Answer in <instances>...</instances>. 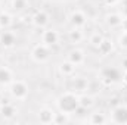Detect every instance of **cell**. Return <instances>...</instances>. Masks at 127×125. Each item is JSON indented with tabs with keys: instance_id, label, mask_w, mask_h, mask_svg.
Segmentation results:
<instances>
[{
	"instance_id": "obj_1",
	"label": "cell",
	"mask_w": 127,
	"mask_h": 125,
	"mask_svg": "<svg viewBox=\"0 0 127 125\" xmlns=\"http://www.w3.org/2000/svg\"><path fill=\"white\" fill-rule=\"evenodd\" d=\"M56 106L59 112H65L71 115V113H75V110L80 107V99L75 91H66L56 99Z\"/></svg>"
},
{
	"instance_id": "obj_2",
	"label": "cell",
	"mask_w": 127,
	"mask_h": 125,
	"mask_svg": "<svg viewBox=\"0 0 127 125\" xmlns=\"http://www.w3.org/2000/svg\"><path fill=\"white\" fill-rule=\"evenodd\" d=\"M28 91H30L28 85H27L24 81H21V80L12 81V83L9 84V93H10V96H12L13 99H16V100H24V99H27Z\"/></svg>"
},
{
	"instance_id": "obj_3",
	"label": "cell",
	"mask_w": 127,
	"mask_h": 125,
	"mask_svg": "<svg viewBox=\"0 0 127 125\" xmlns=\"http://www.w3.org/2000/svg\"><path fill=\"white\" fill-rule=\"evenodd\" d=\"M100 78L106 84H114L123 78V72L115 66H105L100 69Z\"/></svg>"
},
{
	"instance_id": "obj_4",
	"label": "cell",
	"mask_w": 127,
	"mask_h": 125,
	"mask_svg": "<svg viewBox=\"0 0 127 125\" xmlns=\"http://www.w3.org/2000/svg\"><path fill=\"white\" fill-rule=\"evenodd\" d=\"M31 58H32V61H35L37 63L46 62L50 58V49H49V46H46L44 43L43 44H35L31 50Z\"/></svg>"
},
{
	"instance_id": "obj_5",
	"label": "cell",
	"mask_w": 127,
	"mask_h": 125,
	"mask_svg": "<svg viewBox=\"0 0 127 125\" xmlns=\"http://www.w3.org/2000/svg\"><path fill=\"white\" fill-rule=\"evenodd\" d=\"M111 121L114 124H127V106L117 104L111 110Z\"/></svg>"
},
{
	"instance_id": "obj_6",
	"label": "cell",
	"mask_w": 127,
	"mask_h": 125,
	"mask_svg": "<svg viewBox=\"0 0 127 125\" xmlns=\"http://www.w3.org/2000/svg\"><path fill=\"white\" fill-rule=\"evenodd\" d=\"M69 22L74 28H83L87 24V16L83 10H74L69 15Z\"/></svg>"
},
{
	"instance_id": "obj_7",
	"label": "cell",
	"mask_w": 127,
	"mask_h": 125,
	"mask_svg": "<svg viewBox=\"0 0 127 125\" xmlns=\"http://www.w3.org/2000/svg\"><path fill=\"white\" fill-rule=\"evenodd\" d=\"M49 19H50V16H49V13L46 10H37L31 16L32 25L37 27V28H44L49 24Z\"/></svg>"
},
{
	"instance_id": "obj_8",
	"label": "cell",
	"mask_w": 127,
	"mask_h": 125,
	"mask_svg": "<svg viewBox=\"0 0 127 125\" xmlns=\"http://www.w3.org/2000/svg\"><path fill=\"white\" fill-rule=\"evenodd\" d=\"M90 87V83L86 77H75L72 78V84H71V88L72 91L75 93H86Z\"/></svg>"
},
{
	"instance_id": "obj_9",
	"label": "cell",
	"mask_w": 127,
	"mask_h": 125,
	"mask_svg": "<svg viewBox=\"0 0 127 125\" xmlns=\"http://www.w3.org/2000/svg\"><path fill=\"white\" fill-rule=\"evenodd\" d=\"M66 59H68L71 63H74L75 66H78V65H83V63H84V61H86V55H84V52H83L81 49H72V50L68 52Z\"/></svg>"
},
{
	"instance_id": "obj_10",
	"label": "cell",
	"mask_w": 127,
	"mask_h": 125,
	"mask_svg": "<svg viewBox=\"0 0 127 125\" xmlns=\"http://www.w3.org/2000/svg\"><path fill=\"white\" fill-rule=\"evenodd\" d=\"M16 44V35L12 31H3L0 34V46L4 49H10Z\"/></svg>"
},
{
	"instance_id": "obj_11",
	"label": "cell",
	"mask_w": 127,
	"mask_h": 125,
	"mask_svg": "<svg viewBox=\"0 0 127 125\" xmlns=\"http://www.w3.org/2000/svg\"><path fill=\"white\" fill-rule=\"evenodd\" d=\"M41 40H43V43H44L46 46L52 47V46L58 44V41H59V34H58V31H55V30H46V31L43 32V35H41Z\"/></svg>"
},
{
	"instance_id": "obj_12",
	"label": "cell",
	"mask_w": 127,
	"mask_h": 125,
	"mask_svg": "<svg viewBox=\"0 0 127 125\" xmlns=\"http://www.w3.org/2000/svg\"><path fill=\"white\" fill-rule=\"evenodd\" d=\"M53 118H55V112L50 107H43L38 112V122L40 124H53Z\"/></svg>"
},
{
	"instance_id": "obj_13",
	"label": "cell",
	"mask_w": 127,
	"mask_h": 125,
	"mask_svg": "<svg viewBox=\"0 0 127 125\" xmlns=\"http://www.w3.org/2000/svg\"><path fill=\"white\" fill-rule=\"evenodd\" d=\"M97 52H99V55L100 56H108V55H111L112 52H114V43L109 40V38H103L102 40V43L97 46Z\"/></svg>"
},
{
	"instance_id": "obj_14",
	"label": "cell",
	"mask_w": 127,
	"mask_h": 125,
	"mask_svg": "<svg viewBox=\"0 0 127 125\" xmlns=\"http://www.w3.org/2000/svg\"><path fill=\"white\" fill-rule=\"evenodd\" d=\"M16 113H18V109L13 104H10V103H4L0 107V115L4 119H12V118L16 116Z\"/></svg>"
},
{
	"instance_id": "obj_15",
	"label": "cell",
	"mask_w": 127,
	"mask_h": 125,
	"mask_svg": "<svg viewBox=\"0 0 127 125\" xmlns=\"http://www.w3.org/2000/svg\"><path fill=\"white\" fill-rule=\"evenodd\" d=\"M105 22H106L108 27L117 28V27H120L121 22H123V15H121V13H108V15L105 16Z\"/></svg>"
},
{
	"instance_id": "obj_16",
	"label": "cell",
	"mask_w": 127,
	"mask_h": 125,
	"mask_svg": "<svg viewBox=\"0 0 127 125\" xmlns=\"http://www.w3.org/2000/svg\"><path fill=\"white\" fill-rule=\"evenodd\" d=\"M13 81V74L7 66H0V85H9Z\"/></svg>"
},
{
	"instance_id": "obj_17",
	"label": "cell",
	"mask_w": 127,
	"mask_h": 125,
	"mask_svg": "<svg viewBox=\"0 0 127 125\" xmlns=\"http://www.w3.org/2000/svg\"><path fill=\"white\" fill-rule=\"evenodd\" d=\"M75 68H77V66H75L74 63H71L66 59V61L61 62V65H59V72L62 74L64 77H72L74 72H75Z\"/></svg>"
},
{
	"instance_id": "obj_18",
	"label": "cell",
	"mask_w": 127,
	"mask_h": 125,
	"mask_svg": "<svg viewBox=\"0 0 127 125\" xmlns=\"http://www.w3.org/2000/svg\"><path fill=\"white\" fill-rule=\"evenodd\" d=\"M83 38H84V35H83V31L80 28H72L68 32V40L71 44H80L83 41Z\"/></svg>"
},
{
	"instance_id": "obj_19",
	"label": "cell",
	"mask_w": 127,
	"mask_h": 125,
	"mask_svg": "<svg viewBox=\"0 0 127 125\" xmlns=\"http://www.w3.org/2000/svg\"><path fill=\"white\" fill-rule=\"evenodd\" d=\"M78 99H80V106L86 110H89L90 107L95 106V99L90 94H81V96H78Z\"/></svg>"
},
{
	"instance_id": "obj_20",
	"label": "cell",
	"mask_w": 127,
	"mask_h": 125,
	"mask_svg": "<svg viewBox=\"0 0 127 125\" xmlns=\"http://www.w3.org/2000/svg\"><path fill=\"white\" fill-rule=\"evenodd\" d=\"M12 24H13L12 15L7 13V12H1V13H0V28L6 30V28H9Z\"/></svg>"
},
{
	"instance_id": "obj_21",
	"label": "cell",
	"mask_w": 127,
	"mask_h": 125,
	"mask_svg": "<svg viewBox=\"0 0 127 125\" xmlns=\"http://www.w3.org/2000/svg\"><path fill=\"white\" fill-rule=\"evenodd\" d=\"M106 121H108L106 116H105L103 113H100V112H95V113H92L90 118H89V122H90V124H95V125L105 124Z\"/></svg>"
},
{
	"instance_id": "obj_22",
	"label": "cell",
	"mask_w": 127,
	"mask_h": 125,
	"mask_svg": "<svg viewBox=\"0 0 127 125\" xmlns=\"http://www.w3.org/2000/svg\"><path fill=\"white\" fill-rule=\"evenodd\" d=\"M69 122V113H65V112H59V113H55V118H53V124L56 125H65Z\"/></svg>"
},
{
	"instance_id": "obj_23",
	"label": "cell",
	"mask_w": 127,
	"mask_h": 125,
	"mask_svg": "<svg viewBox=\"0 0 127 125\" xmlns=\"http://www.w3.org/2000/svg\"><path fill=\"white\" fill-rule=\"evenodd\" d=\"M103 38H105V37H103L100 32H93V34L89 37V44H90L92 47H96V49H97V46L102 43Z\"/></svg>"
},
{
	"instance_id": "obj_24",
	"label": "cell",
	"mask_w": 127,
	"mask_h": 125,
	"mask_svg": "<svg viewBox=\"0 0 127 125\" xmlns=\"http://www.w3.org/2000/svg\"><path fill=\"white\" fill-rule=\"evenodd\" d=\"M28 7V1L27 0H12V9L15 12H22Z\"/></svg>"
},
{
	"instance_id": "obj_25",
	"label": "cell",
	"mask_w": 127,
	"mask_h": 125,
	"mask_svg": "<svg viewBox=\"0 0 127 125\" xmlns=\"http://www.w3.org/2000/svg\"><path fill=\"white\" fill-rule=\"evenodd\" d=\"M118 44H120L121 49L127 50V32L126 31H123V34L120 35V38H118Z\"/></svg>"
},
{
	"instance_id": "obj_26",
	"label": "cell",
	"mask_w": 127,
	"mask_h": 125,
	"mask_svg": "<svg viewBox=\"0 0 127 125\" xmlns=\"http://www.w3.org/2000/svg\"><path fill=\"white\" fill-rule=\"evenodd\" d=\"M121 13H123V18L127 16V0H121Z\"/></svg>"
},
{
	"instance_id": "obj_27",
	"label": "cell",
	"mask_w": 127,
	"mask_h": 125,
	"mask_svg": "<svg viewBox=\"0 0 127 125\" xmlns=\"http://www.w3.org/2000/svg\"><path fill=\"white\" fill-rule=\"evenodd\" d=\"M121 28H123V31L127 32V16L126 18H123V22H121V25H120Z\"/></svg>"
},
{
	"instance_id": "obj_28",
	"label": "cell",
	"mask_w": 127,
	"mask_h": 125,
	"mask_svg": "<svg viewBox=\"0 0 127 125\" xmlns=\"http://www.w3.org/2000/svg\"><path fill=\"white\" fill-rule=\"evenodd\" d=\"M102 1H103L105 4H108V6H112V4H115L118 0H102Z\"/></svg>"
},
{
	"instance_id": "obj_29",
	"label": "cell",
	"mask_w": 127,
	"mask_h": 125,
	"mask_svg": "<svg viewBox=\"0 0 127 125\" xmlns=\"http://www.w3.org/2000/svg\"><path fill=\"white\" fill-rule=\"evenodd\" d=\"M121 65H123V68H124V69L127 71V58H124V59H123V62H121Z\"/></svg>"
}]
</instances>
